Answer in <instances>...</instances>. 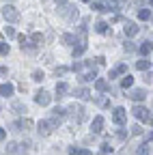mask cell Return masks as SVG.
<instances>
[{"mask_svg": "<svg viewBox=\"0 0 153 155\" xmlns=\"http://www.w3.org/2000/svg\"><path fill=\"white\" fill-rule=\"evenodd\" d=\"M131 112H134V116H136L138 121H145L147 125H149V123H153V116H151V112H149L145 106H140V104H138V106H134V110H131Z\"/></svg>", "mask_w": 153, "mask_h": 155, "instance_id": "1", "label": "cell"}, {"mask_svg": "<svg viewBox=\"0 0 153 155\" xmlns=\"http://www.w3.org/2000/svg\"><path fill=\"white\" fill-rule=\"evenodd\" d=\"M2 17L7 19L9 24H15V22H20V17H22V15H20V11H17L13 5H7V7L2 9Z\"/></svg>", "mask_w": 153, "mask_h": 155, "instance_id": "2", "label": "cell"}, {"mask_svg": "<svg viewBox=\"0 0 153 155\" xmlns=\"http://www.w3.org/2000/svg\"><path fill=\"white\" fill-rule=\"evenodd\" d=\"M67 114L71 116V121H75V123H82L84 121V108L78 106V104H71L67 108Z\"/></svg>", "mask_w": 153, "mask_h": 155, "instance_id": "3", "label": "cell"}, {"mask_svg": "<svg viewBox=\"0 0 153 155\" xmlns=\"http://www.w3.org/2000/svg\"><path fill=\"white\" fill-rule=\"evenodd\" d=\"M52 129H54L52 121H39V123H37V131H39V136H43V138L52 134Z\"/></svg>", "mask_w": 153, "mask_h": 155, "instance_id": "4", "label": "cell"}, {"mask_svg": "<svg viewBox=\"0 0 153 155\" xmlns=\"http://www.w3.org/2000/svg\"><path fill=\"white\" fill-rule=\"evenodd\" d=\"M50 99H52V95H50L48 91H43V88L35 93V101L39 104V106H48V104H50Z\"/></svg>", "mask_w": 153, "mask_h": 155, "instance_id": "5", "label": "cell"}, {"mask_svg": "<svg viewBox=\"0 0 153 155\" xmlns=\"http://www.w3.org/2000/svg\"><path fill=\"white\" fill-rule=\"evenodd\" d=\"M112 121L117 123V125H123V123L127 121V112H125V108H114V112H112Z\"/></svg>", "mask_w": 153, "mask_h": 155, "instance_id": "6", "label": "cell"}, {"mask_svg": "<svg viewBox=\"0 0 153 155\" xmlns=\"http://www.w3.org/2000/svg\"><path fill=\"white\" fill-rule=\"evenodd\" d=\"M65 116H67V110H63V108H58V106H56V108L52 110V119H50V121L56 125V123H61V121L65 119Z\"/></svg>", "mask_w": 153, "mask_h": 155, "instance_id": "7", "label": "cell"}, {"mask_svg": "<svg viewBox=\"0 0 153 155\" xmlns=\"http://www.w3.org/2000/svg\"><path fill=\"white\" fill-rule=\"evenodd\" d=\"M61 13L69 19V22H75V19H78V9H73V7H61Z\"/></svg>", "mask_w": 153, "mask_h": 155, "instance_id": "8", "label": "cell"}, {"mask_svg": "<svg viewBox=\"0 0 153 155\" xmlns=\"http://www.w3.org/2000/svg\"><path fill=\"white\" fill-rule=\"evenodd\" d=\"M91 129H93V134H99V131L104 129V116H101V114L93 119V123H91Z\"/></svg>", "mask_w": 153, "mask_h": 155, "instance_id": "9", "label": "cell"}, {"mask_svg": "<svg viewBox=\"0 0 153 155\" xmlns=\"http://www.w3.org/2000/svg\"><path fill=\"white\" fill-rule=\"evenodd\" d=\"M125 73H127V65L125 63H119L117 67L110 71V80H112V78H117V75H125Z\"/></svg>", "mask_w": 153, "mask_h": 155, "instance_id": "10", "label": "cell"}, {"mask_svg": "<svg viewBox=\"0 0 153 155\" xmlns=\"http://www.w3.org/2000/svg\"><path fill=\"white\" fill-rule=\"evenodd\" d=\"M127 97H131L134 101H142L145 97H147V93H145L142 88H134V91H129V93H127Z\"/></svg>", "mask_w": 153, "mask_h": 155, "instance_id": "11", "label": "cell"}, {"mask_svg": "<svg viewBox=\"0 0 153 155\" xmlns=\"http://www.w3.org/2000/svg\"><path fill=\"white\" fill-rule=\"evenodd\" d=\"M123 30H125V35H127V37H136L140 28L134 24V22H125V28H123Z\"/></svg>", "mask_w": 153, "mask_h": 155, "instance_id": "12", "label": "cell"}, {"mask_svg": "<svg viewBox=\"0 0 153 155\" xmlns=\"http://www.w3.org/2000/svg\"><path fill=\"white\" fill-rule=\"evenodd\" d=\"M86 52V41L82 39V41H78V45H73V58H78Z\"/></svg>", "mask_w": 153, "mask_h": 155, "instance_id": "13", "label": "cell"}, {"mask_svg": "<svg viewBox=\"0 0 153 155\" xmlns=\"http://www.w3.org/2000/svg\"><path fill=\"white\" fill-rule=\"evenodd\" d=\"M13 91H15V86H13V84H9V82L0 84V95H2V97H11V95H13Z\"/></svg>", "mask_w": 153, "mask_h": 155, "instance_id": "14", "label": "cell"}, {"mask_svg": "<svg viewBox=\"0 0 153 155\" xmlns=\"http://www.w3.org/2000/svg\"><path fill=\"white\" fill-rule=\"evenodd\" d=\"M61 41H63V45H75V43H78V39H75V35H63L61 37Z\"/></svg>", "mask_w": 153, "mask_h": 155, "instance_id": "15", "label": "cell"}, {"mask_svg": "<svg viewBox=\"0 0 153 155\" xmlns=\"http://www.w3.org/2000/svg\"><path fill=\"white\" fill-rule=\"evenodd\" d=\"M75 97H78V99H82V101H86V99H91V91L82 86V88L75 91Z\"/></svg>", "mask_w": 153, "mask_h": 155, "instance_id": "16", "label": "cell"}, {"mask_svg": "<svg viewBox=\"0 0 153 155\" xmlns=\"http://www.w3.org/2000/svg\"><path fill=\"white\" fill-rule=\"evenodd\" d=\"M67 91H69V86H67L65 82H58V84H56V97H58V99L67 95Z\"/></svg>", "mask_w": 153, "mask_h": 155, "instance_id": "17", "label": "cell"}, {"mask_svg": "<svg viewBox=\"0 0 153 155\" xmlns=\"http://www.w3.org/2000/svg\"><path fill=\"white\" fill-rule=\"evenodd\" d=\"M151 50H153V43H149V41H145V43H140V45H138V52H140L142 56L151 54Z\"/></svg>", "mask_w": 153, "mask_h": 155, "instance_id": "18", "label": "cell"}, {"mask_svg": "<svg viewBox=\"0 0 153 155\" xmlns=\"http://www.w3.org/2000/svg\"><path fill=\"white\" fill-rule=\"evenodd\" d=\"M95 91H97V93H106L108 91V82L101 80V78H99V80H95Z\"/></svg>", "mask_w": 153, "mask_h": 155, "instance_id": "19", "label": "cell"}, {"mask_svg": "<svg viewBox=\"0 0 153 155\" xmlns=\"http://www.w3.org/2000/svg\"><path fill=\"white\" fill-rule=\"evenodd\" d=\"M149 67H151V61H147V58H142V61L136 63V69L138 71H149Z\"/></svg>", "mask_w": 153, "mask_h": 155, "instance_id": "20", "label": "cell"}, {"mask_svg": "<svg viewBox=\"0 0 153 155\" xmlns=\"http://www.w3.org/2000/svg\"><path fill=\"white\" fill-rule=\"evenodd\" d=\"M95 78H97V73H95V69H93V71H88V73H82L80 80H82V82H93Z\"/></svg>", "mask_w": 153, "mask_h": 155, "instance_id": "21", "label": "cell"}, {"mask_svg": "<svg viewBox=\"0 0 153 155\" xmlns=\"http://www.w3.org/2000/svg\"><path fill=\"white\" fill-rule=\"evenodd\" d=\"M131 84H134V78H131L129 73H125V75H123V82H121V86H123V88H131Z\"/></svg>", "mask_w": 153, "mask_h": 155, "instance_id": "22", "label": "cell"}, {"mask_svg": "<svg viewBox=\"0 0 153 155\" xmlns=\"http://www.w3.org/2000/svg\"><path fill=\"white\" fill-rule=\"evenodd\" d=\"M95 30H97L99 35H108V24L106 22H97L95 24Z\"/></svg>", "mask_w": 153, "mask_h": 155, "instance_id": "23", "label": "cell"}, {"mask_svg": "<svg viewBox=\"0 0 153 155\" xmlns=\"http://www.w3.org/2000/svg\"><path fill=\"white\" fill-rule=\"evenodd\" d=\"M13 110H15L17 114H24V112H26V106H24V101H13Z\"/></svg>", "mask_w": 153, "mask_h": 155, "instance_id": "24", "label": "cell"}, {"mask_svg": "<svg viewBox=\"0 0 153 155\" xmlns=\"http://www.w3.org/2000/svg\"><path fill=\"white\" fill-rule=\"evenodd\" d=\"M138 17L142 19V22H147V19H151L153 15H151V11H149V9H140V11H138Z\"/></svg>", "mask_w": 153, "mask_h": 155, "instance_id": "25", "label": "cell"}, {"mask_svg": "<svg viewBox=\"0 0 153 155\" xmlns=\"http://www.w3.org/2000/svg\"><path fill=\"white\" fill-rule=\"evenodd\" d=\"M43 78H45V73H43L41 69H37V71H32V80H35V82H41Z\"/></svg>", "mask_w": 153, "mask_h": 155, "instance_id": "26", "label": "cell"}, {"mask_svg": "<svg viewBox=\"0 0 153 155\" xmlns=\"http://www.w3.org/2000/svg\"><path fill=\"white\" fill-rule=\"evenodd\" d=\"M91 9H93V11H99V13H104V11H110V9H106L101 2H93V5H91Z\"/></svg>", "mask_w": 153, "mask_h": 155, "instance_id": "27", "label": "cell"}, {"mask_svg": "<svg viewBox=\"0 0 153 155\" xmlns=\"http://www.w3.org/2000/svg\"><path fill=\"white\" fill-rule=\"evenodd\" d=\"M149 149H151V147H149V142H145V144H140V147H138V151H136V153H138V155H147V153H149Z\"/></svg>", "mask_w": 153, "mask_h": 155, "instance_id": "28", "label": "cell"}, {"mask_svg": "<svg viewBox=\"0 0 153 155\" xmlns=\"http://www.w3.org/2000/svg\"><path fill=\"white\" fill-rule=\"evenodd\" d=\"M30 39H32V43H37V45H39V43H43V35H41V32H35Z\"/></svg>", "mask_w": 153, "mask_h": 155, "instance_id": "29", "label": "cell"}, {"mask_svg": "<svg viewBox=\"0 0 153 155\" xmlns=\"http://www.w3.org/2000/svg\"><path fill=\"white\" fill-rule=\"evenodd\" d=\"M17 147H20V144H15V142H9V144H7V153H11V155H13V153H17Z\"/></svg>", "mask_w": 153, "mask_h": 155, "instance_id": "30", "label": "cell"}, {"mask_svg": "<svg viewBox=\"0 0 153 155\" xmlns=\"http://www.w3.org/2000/svg\"><path fill=\"white\" fill-rule=\"evenodd\" d=\"M142 131H145V129H142L140 125H131V136H140Z\"/></svg>", "mask_w": 153, "mask_h": 155, "instance_id": "31", "label": "cell"}, {"mask_svg": "<svg viewBox=\"0 0 153 155\" xmlns=\"http://www.w3.org/2000/svg\"><path fill=\"white\" fill-rule=\"evenodd\" d=\"M11 52V48H9V43H0V54H2V56H7Z\"/></svg>", "mask_w": 153, "mask_h": 155, "instance_id": "32", "label": "cell"}, {"mask_svg": "<svg viewBox=\"0 0 153 155\" xmlns=\"http://www.w3.org/2000/svg\"><path fill=\"white\" fill-rule=\"evenodd\" d=\"M5 35H7V37H15V30H13V26H5Z\"/></svg>", "mask_w": 153, "mask_h": 155, "instance_id": "33", "label": "cell"}, {"mask_svg": "<svg viewBox=\"0 0 153 155\" xmlns=\"http://www.w3.org/2000/svg\"><path fill=\"white\" fill-rule=\"evenodd\" d=\"M117 136H119V140H125V138H127V131H125V129H119Z\"/></svg>", "mask_w": 153, "mask_h": 155, "instance_id": "34", "label": "cell"}, {"mask_svg": "<svg viewBox=\"0 0 153 155\" xmlns=\"http://www.w3.org/2000/svg\"><path fill=\"white\" fill-rule=\"evenodd\" d=\"M95 67H104V56H97V58H95Z\"/></svg>", "mask_w": 153, "mask_h": 155, "instance_id": "35", "label": "cell"}, {"mask_svg": "<svg viewBox=\"0 0 153 155\" xmlns=\"http://www.w3.org/2000/svg\"><path fill=\"white\" fill-rule=\"evenodd\" d=\"M101 151H104V153H112V147H110L108 142H104V144H101Z\"/></svg>", "mask_w": 153, "mask_h": 155, "instance_id": "36", "label": "cell"}, {"mask_svg": "<svg viewBox=\"0 0 153 155\" xmlns=\"http://www.w3.org/2000/svg\"><path fill=\"white\" fill-rule=\"evenodd\" d=\"M67 73V67H56V75H65Z\"/></svg>", "mask_w": 153, "mask_h": 155, "instance_id": "37", "label": "cell"}, {"mask_svg": "<svg viewBox=\"0 0 153 155\" xmlns=\"http://www.w3.org/2000/svg\"><path fill=\"white\" fill-rule=\"evenodd\" d=\"M125 50H127V52H134V50H136V45H134L131 41H127V43H125Z\"/></svg>", "mask_w": 153, "mask_h": 155, "instance_id": "38", "label": "cell"}, {"mask_svg": "<svg viewBox=\"0 0 153 155\" xmlns=\"http://www.w3.org/2000/svg\"><path fill=\"white\" fill-rule=\"evenodd\" d=\"M54 2H56V7H65V5H67V0H54Z\"/></svg>", "mask_w": 153, "mask_h": 155, "instance_id": "39", "label": "cell"}, {"mask_svg": "<svg viewBox=\"0 0 153 155\" xmlns=\"http://www.w3.org/2000/svg\"><path fill=\"white\" fill-rule=\"evenodd\" d=\"M78 155H93V153H91V151H86V149H80V151H78Z\"/></svg>", "mask_w": 153, "mask_h": 155, "instance_id": "40", "label": "cell"}, {"mask_svg": "<svg viewBox=\"0 0 153 155\" xmlns=\"http://www.w3.org/2000/svg\"><path fill=\"white\" fill-rule=\"evenodd\" d=\"M7 138V129H0V140H5Z\"/></svg>", "mask_w": 153, "mask_h": 155, "instance_id": "41", "label": "cell"}, {"mask_svg": "<svg viewBox=\"0 0 153 155\" xmlns=\"http://www.w3.org/2000/svg\"><path fill=\"white\" fill-rule=\"evenodd\" d=\"M82 2H91V0H82Z\"/></svg>", "mask_w": 153, "mask_h": 155, "instance_id": "42", "label": "cell"}, {"mask_svg": "<svg viewBox=\"0 0 153 155\" xmlns=\"http://www.w3.org/2000/svg\"><path fill=\"white\" fill-rule=\"evenodd\" d=\"M112 2H119V0H112Z\"/></svg>", "mask_w": 153, "mask_h": 155, "instance_id": "43", "label": "cell"}, {"mask_svg": "<svg viewBox=\"0 0 153 155\" xmlns=\"http://www.w3.org/2000/svg\"><path fill=\"white\" fill-rule=\"evenodd\" d=\"M151 7H153V0H151Z\"/></svg>", "mask_w": 153, "mask_h": 155, "instance_id": "44", "label": "cell"}, {"mask_svg": "<svg viewBox=\"0 0 153 155\" xmlns=\"http://www.w3.org/2000/svg\"><path fill=\"white\" fill-rule=\"evenodd\" d=\"M101 155H108V153H101Z\"/></svg>", "mask_w": 153, "mask_h": 155, "instance_id": "45", "label": "cell"}, {"mask_svg": "<svg viewBox=\"0 0 153 155\" xmlns=\"http://www.w3.org/2000/svg\"><path fill=\"white\" fill-rule=\"evenodd\" d=\"M151 22H153V17H151Z\"/></svg>", "mask_w": 153, "mask_h": 155, "instance_id": "46", "label": "cell"}]
</instances>
